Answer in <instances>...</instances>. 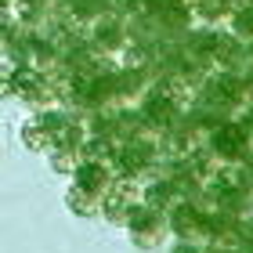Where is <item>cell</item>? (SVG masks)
<instances>
[{"instance_id": "cell-4", "label": "cell", "mask_w": 253, "mask_h": 253, "mask_svg": "<svg viewBox=\"0 0 253 253\" xmlns=\"http://www.w3.org/2000/svg\"><path fill=\"white\" fill-rule=\"evenodd\" d=\"M22 141H26L33 152H54V141H51V134L43 130L40 120H29L26 126H22Z\"/></svg>"}, {"instance_id": "cell-3", "label": "cell", "mask_w": 253, "mask_h": 253, "mask_svg": "<svg viewBox=\"0 0 253 253\" xmlns=\"http://www.w3.org/2000/svg\"><path fill=\"white\" fill-rule=\"evenodd\" d=\"M65 203H69V210L80 213V217H94V213L101 210V195L80 188V185H73V188L65 192Z\"/></svg>"}, {"instance_id": "cell-2", "label": "cell", "mask_w": 253, "mask_h": 253, "mask_svg": "<svg viewBox=\"0 0 253 253\" xmlns=\"http://www.w3.org/2000/svg\"><path fill=\"white\" fill-rule=\"evenodd\" d=\"M213 148L221 156L228 159H235V156H243V148H246V130H243V123H221L213 130Z\"/></svg>"}, {"instance_id": "cell-1", "label": "cell", "mask_w": 253, "mask_h": 253, "mask_svg": "<svg viewBox=\"0 0 253 253\" xmlns=\"http://www.w3.org/2000/svg\"><path fill=\"white\" fill-rule=\"evenodd\" d=\"M126 232H130L134 246L156 250L159 243H163V235H167L163 217H159V206H152V203H137L134 213H130V221H126Z\"/></svg>"}, {"instance_id": "cell-5", "label": "cell", "mask_w": 253, "mask_h": 253, "mask_svg": "<svg viewBox=\"0 0 253 253\" xmlns=\"http://www.w3.org/2000/svg\"><path fill=\"white\" fill-rule=\"evenodd\" d=\"M51 167L58 170V174L76 170V148H54V152H51Z\"/></svg>"}, {"instance_id": "cell-6", "label": "cell", "mask_w": 253, "mask_h": 253, "mask_svg": "<svg viewBox=\"0 0 253 253\" xmlns=\"http://www.w3.org/2000/svg\"><path fill=\"white\" fill-rule=\"evenodd\" d=\"M174 253H203V250L192 246V243H181V246H174Z\"/></svg>"}]
</instances>
